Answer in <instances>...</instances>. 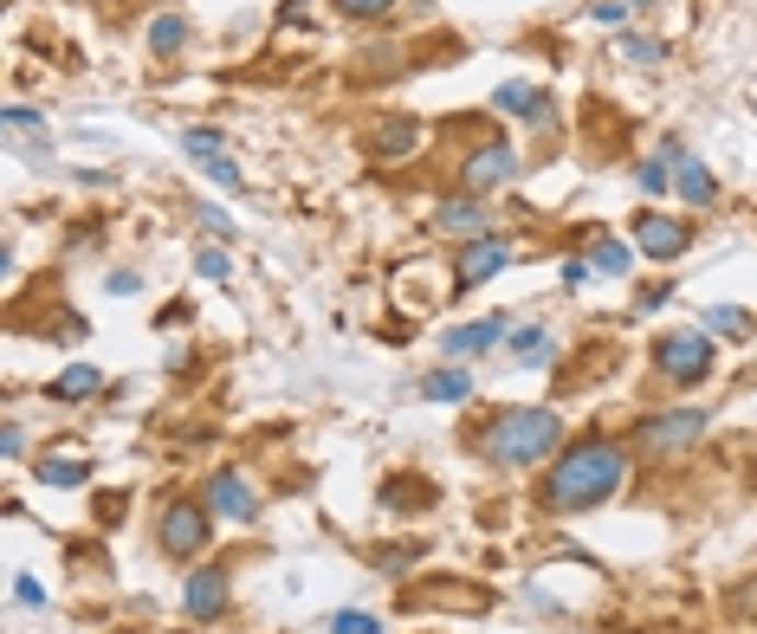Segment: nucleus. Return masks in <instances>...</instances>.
I'll return each mask as SVG.
<instances>
[{"instance_id":"obj_23","label":"nucleus","mask_w":757,"mask_h":634,"mask_svg":"<svg viewBox=\"0 0 757 634\" xmlns=\"http://www.w3.org/2000/svg\"><path fill=\"white\" fill-rule=\"evenodd\" d=\"M706 331H719V337H745V331H752V311H738V304H712V311H706Z\"/></svg>"},{"instance_id":"obj_7","label":"nucleus","mask_w":757,"mask_h":634,"mask_svg":"<svg viewBox=\"0 0 757 634\" xmlns=\"http://www.w3.org/2000/svg\"><path fill=\"white\" fill-rule=\"evenodd\" d=\"M498 266H512V240H505V233H480V240H467V246H460L454 285H460V291H473V285H485Z\"/></svg>"},{"instance_id":"obj_12","label":"nucleus","mask_w":757,"mask_h":634,"mask_svg":"<svg viewBox=\"0 0 757 634\" xmlns=\"http://www.w3.org/2000/svg\"><path fill=\"white\" fill-rule=\"evenodd\" d=\"M667 162H674V188L687 195L692 208H712V201H719V182L706 175V162H692L687 149H667Z\"/></svg>"},{"instance_id":"obj_2","label":"nucleus","mask_w":757,"mask_h":634,"mask_svg":"<svg viewBox=\"0 0 757 634\" xmlns=\"http://www.w3.org/2000/svg\"><path fill=\"white\" fill-rule=\"evenodd\" d=\"M557 434H563V422L551 408H505L480 434V453L492 466H531V460H544L557 447Z\"/></svg>"},{"instance_id":"obj_11","label":"nucleus","mask_w":757,"mask_h":634,"mask_svg":"<svg viewBox=\"0 0 757 634\" xmlns=\"http://www.w3.org/2000/svg\"><path fill=\"white\" fill-rule=\"evenodd\" d=\"M182 609L202 615V622H214V615L227 609V569H195L188 589H182Z\"/></svg>"},{"instance_id":"obj_8","label":"nucleus","mask_w":757,"mask_h":634,"mask_svg":"<svg viewBox=\"0 0 757 634\" xmlns=\"http://www.w3.org/2000/svg\"><path fill=\"white\" fill-rule=\"evenodd\" d=\"M505 117H525L531 130H551V117H557V104H551V91H538V84H498V97H492Z\"/></svg>"},{"instance_id":"obj_30","label":"nucleus","mask_w":757,"mask_h":634,"mask_svg":"<svg viewBox=\"0 0 757 634\" xmlns=\"http://www.w3.org/2000/svg\"><path fill=\"white\" fill-rule=\"evenodd\" d=\"M13 602H26V609H46V589H39L33 576H13Z\"/></svg>"},{"instance_id":"obj_5","label":"nucleus","mask_w":757,"mask_h":634,"mask_svg":"<svg viewBox=\"0 0 757 634\" xmlns=\"http://www.w3.org/2000/svg\"><path fill=\"white\" fill-rule=\"evenodd\" d=\"M512 175H518V149H512V142H480V149L460 162V182H467V195L505 188Z\"/></svg>"},{"instance_id":"obj_24","label":"nucleus","mask_w":757,"mask_h":634,"mask_svg":"<svg viewBox=\"0 0 757 634\" xmlns=\"http://www.w3.org/2000/svg\"><path fill=\"white\" fill-rule=\"evenodd\" d=\"M667 175H674V162H667V155H654V162H641V169H634L641 195H661V188H667Z\"/></svg>"},{"instance_id":"obj_17","label":"nucleus","mask_w":757,"mask_h":634,"mask_svg":"<svg viewBox=\"0 0 757 634\" xmlns=\"http://www.w3.org/2000/svg\"><path fill=\"white\" fill-rule=\"evenodd\" d=\"M182 46H188V20H182V13H156V20H149V53L169 59V53H182Z\"/></svg>"},{"instance_id":"obj_16","label":"nucleus","mask_w":757,"mask_h":634,"mask_svg":"<svg viewBox=\"0 0 757 634\" xmlns=\"http://www.w3.org/2000/svg\"><path fill=\"white\" fill-rule=\"evenodd\" d=\"M98 382H104V376H98L91 362H71L66 376H53L46 395H53V402H84V395H98Z\"/></svg>"},{"instance_id":"obj_1","label":"nucleus","mask_w":757,"mask_h":634,"mask_svg":"<svg viewBox=\"0 0 757 634\" xmlns=\"http://www.w3.org/2000/svg\"><path fill=\"white\" fill-rule=\"evenodd\" d=\"M621 480H628V453H621L616 440L589 434V440H576V447L557 453V466L544 473V505L551 511H589V505L616 498Z\"/></svg>"},{"instance_id":"obj_22","label":"nucleus","mask_w":757,"mask_h":634,"mask_svg":"<svg viewBox=\"0 0 757 634\" xmlns=\"http://www.w3.org/2000/svg\"><path fill=\"white\" fill-rule=\"evenodd\" d=\"M616 53L621 59H634V66H661V59H667V46L647 39V33H616Z\"/></svg>"},{"instance_id":"obj_31","label":"nucleus","mask_w":757,"mask_h":634,"mask_svg":"<svg viewBox=\"0 0 757 634\" xmlns=\"http://www.w3.org/2000/svg\"><path fill=\"white\" fill-rule=\"evenodd\" d=\"M202 227L220 233V240H233V220H227V208H214V201H202Z\"/></svg>"},{"instance_id":"obj_9","label":"nucleus","mask_w":757,"mask_h":634,"mask_svg":"<svg viewBox=\"0 0 757 634\" xmlns=\"http://www.w3.org/2000/svg\"><path fill=\"white\" fill-rule=\"evenodd\" d=\"M634 240H641V253H654V260L687 253V227H680L674 214H634Z\"/></svg>"},{"instance_id":"obj_25","label":"nucleus","mask_w":757,"mask_h":634,"mask_svg":"<svg viewBox=\"0 0 757 634\" xmlns=\"http://www.w3.org/2000/svg\"><path fill=\"white\" fill-rule=\"evenodd\" d=\"M331 634H382V629H376V615H363V609H344V615H331Z\"/></svg>"},{"instance_id":"obj_4","label":"nucleus","mask_w":757,"mask_h":634,"mask_svg":"<svg viewBox=\"0 0 757 634\" xmlns=\"http://www.w3.org/2000/svg\"><path fill=\"white\" fill-rule=\"evenodd\" d=\"M706 408H667V415H647L641 422V447L647 453H680V447H692L699 434H706Z\"/></svg>"},{"instance_id":"obj_15","label":"nucleus","mask_w":757,"mask_h":634,"mask_svg":"<svg viewBox=\"0 0 757 634\" xmlns=\"http://www.w3.org/2000/svg\"><path fill=\"white\" fill-rule=\"evenodd\" d=\"M414 142H421V124H414V117H389V124L369 130V149H376V155H409Z\"/></svg>"},{"instance_id":"obj_35","label":"nucleus","mask_w":757,"mask_h":634,"mask_svg":"<svg viewBox=\"0 0 757 634\" xmlns=\"http://www.w3.org/2000/svg\"><path fill=\"white\" fill-rule=\"evenodd\" d=\"M137 273H111V291H117V298H130V291H137Z\"/></svg>"},{"instance_id":"obj_6","label":"nucleus","mask_w":757,"mask_h":634,"mask_svg":"<svg viewBox=\"0 0 757 634\" xmlns=\"http://www.w3.org/2000/svg\"><path fill=\"white\" fill-rule=\"evenodd\" d=\"M207 531H214V525H207V505H169L162 525H156V538H162L169 557H195L207 544Z\"/></svg>"},{"instance_id":"obj_29","label":"nucleus","mask_w":757,"mask_h":634,"mask_svg":"<svg viewBox=\"0 0 757 634\" xmlns=\"http://www.w3.org/2000/svg\"><path fill=\"white\" fill-rule=\"evenodd\" d=\"M331 7H344L349 20H376V13H389L395 0H331Z\"/></svg>"},{"instance_id":"obj_10","label":"nucleus","mask_w":757,"mask_h":634,"mask_svg":"<svg viewBox=\"0 0 757 634\" xmlns=\"http://www.w3.org/2000/svg\"><path fill=\"white\" fill-rule=\"evenodd\" d=\"M207 505H214L220 518H233V525H253V511H260V498H253V486H246L240 473H214V480H207Z\"/></svg>"},{"instance_id":"obj_14","label":"nucleus","mask_w":757,"mask_h":634,"mask_svg":"<svg viewBox=\"0 0 757 634\" xmlns=\"http://www.w3.org/2000/svg\"><path fill=\"white\" fill-rule=\"evenodd\" d=\"M505 337V318H485V324H454L440 344H447V356H473V350H492Z\"/></svg>"},{"instance_id":"obj_28","label":"nucleus","mask_w":757,"mask_h":634,"mask_svg":"<svg viewBox=\"0 0 757 634\" xmlns=\"http://www.w3.org/2000/svg\"><path fill=\"white\" fill-rule=\"evenodd\" d=\"M195 266H202V279H227V273H233L220 246H202V253H195Z\"/></svg>"},{"instance_id":"obj_13","label":"nucleus","mask_w":757,"mask_h":634,"mask_svg":"<svg viewBox=\"0 0 757 634\" xmlns=\"http://www.w3.org/2000/svg\"><path fill=\"white\" fill-rule=\"evenodd\" d=\"M434 227H440V233H467V240H480V233H485V208H480V195H454V201H440Z\"/></svg>"},{"instance_id":"obj_20","label":"nucleus","mask_w":757,"mask_h":634,"mask_svg":"<svg viewBox=\"0 0 757 634\" xmlns=\"http://www.w3.org/2000/svg\"><path fill=\"white\" fill-rule=\"evenodd\" d=\"M589 266H596V273H609V279H621V273L634 266V253H628V240H616V233H603V240L589 246Z\"/></svg>"},{"instance_id":"obj_21","label":"nucleus","mask_w":757,"mask_h":634,"mask_svg":"<svg viewBox=\"0 0 757 634\" xmlns=\"http://www.w3.org/2000/svg\"><path fill=\"white\" fill-rule=\"evenodd\" d=\"M557 344H551V331L544 324H525V331H512V362H544Z\"/></svg>"},{"instance_id":"obj_34","label":"nucleus","mask_w":757,"mask_h":634,"mask_svg":"<svg viewBox=\"0 0 757 634\" xmlns=\"http://www.w3.org/2000/svg\"><path fill=\"white\" fill-rule=\"evenodd\" d=\"M20 447H26V434H20V427H7V434H0V453H7V460H20Z\"/></svg>"},{"instance_id":"obj_26","label":"nucleus","mask_w":757,"mask_h":634,"mask_svg":"<svg viewBox=\"0 0 757 634\" xmlns=\"http://www.w3.org/2000/svg\"><path fill=\"white\" fill-rule=\"evenodd\" d=\"M182 149H188L195 162H207V155H220V137H214V130H182Z\"/></svg>"},{"instance_id":"obj_19","label":"nucleus","mask_w":757,"mask_h":634,"mask_svg":"<svg viewBox=\"0 0 757 634\" xmlns=\"http://www.w3.org/2000/svg\"><path fill=\"white\" fill-rule=\"evenodd\" d=\"M421 395H427V402H467V395H473V376H467V369H434V376L421 382Z\"/></svg>"},{"instance_id":"obj_33","label":"nucleus","mask_w":757,"mask_h":634,"mask_svg":"<svg viewBox=\"0 0 757 634\" xmlns=\"http://www.w3.org/2000/svg\"><path fill=\"white\" fill-rule=\"evenodd\" d=\"M589 279V260H563V285H570V291H576V285Z\"/></svg>"},{"instance_id":"obj_32","label":"nucleus","mask_w":757,"mask_h":634,"mask_svg":"<svg viewBox=\"0 0 757 634\" xmlns=\"http://www.w3.org/2000/svg\"><path fill=\"white\" fill-rule=\"evenodd\" d=\"M7 124H13V130H33V124H39V111H33V104H13V111H7Z\"/></svg>"},{"instance_id":"obj_18","label":"nucleus","mask_w":757,"mask_h":634,"mask_svg":"<svg viewBox=\"0 0 757 634\" xmlns=\"http://www.w3.org/2000/svg\"><path fill=\"white\" fill-rule=\"evenodd\" d=\"M84 473H91V460H78V453H46L33 480H39V486H78Z\"/></svg>"},{"instance_id":"obj_3","label":"nucleus","mask_w":757,"mask_h":634,"mask_svg":"<svg viewBox=\"0 0 757 634\" xmlns=\"http://www.w3.org/2000/svg\"><path fill=\"white\" fill-rule=\"evenodd\" d=\"M654 362H661V376H674V382H706V376H712V344H706L699 331H667V337L654 344Z\"/></svg>"},{"instance_id":"obj_27","label":"nucleus","mask_w":757,"mask_h":634,"mask_svg":"<svg viewBox=\"0 0 757 634\" xmlns=\"http://www.w3.org/2000/svg\"><path fill=\"white\" fill-rule=\"evenodd\" d=\"M202 169H207V175H214V182H220V188H246V175H240V169H233L227 155H207Z\"/></svg>"}]
</instances>
